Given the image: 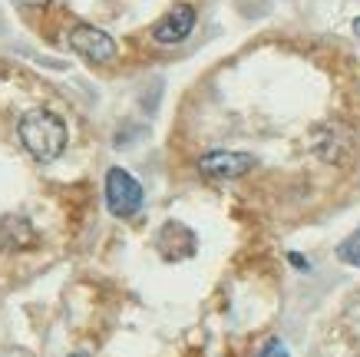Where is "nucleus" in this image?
<instances>
[{"label": "nucleus", "instance_id": "obj_9", "mask_svg": "<svg viewBox=\"0 0 360 357\" xmlns=\"http://www.w3.org/2000/svg\"><path fill=\"white\" fill-rule=\"evenodd\" d=\"M262 357H291V354H288V347H284L281 341H268L264 351H262Z\"/></svg>", "mask_w": 360, "mask_h": 357}, {"label": "nucleus", "instance_id": "obj_6", "mask_svg": "<svg viewBox=\"0 0 360 357\" xmlns=\"http://www.w3.org/2000/svg\"><path fill=\"white\" fill-rule=\"evenodd\" d=\"M33 245H37V228L30 225V218H23V215L0 218V251H4V255L33 249Z\"/></svg>", "mask_w": 360, "mask_h": 357}, {"label": "nucleus", "instance_id": "obj_11", "mask_svg": "<svg viewBox=\"0 0 360 357\" xmlns=\"http://www.w3.org/2000/svg\"><path fill=\"white\" fill-rule=\"evenodd\" d=\"M354 33H357V37H360V17H357V20H354Z\"/></svg>", "mask_w": 360, "mask_h": 357}, {"label": "nucleus", "instance_id": "obj_7", "mask_svg": "<svg viewBox=\"0 0 360 357\" xmlns=\"http://www.w3.org/2000/svg\"><path fill=\"white\" fill-rule=\"evenodd\" d=\"M188 235H192V232H188L182 222H165L162 232L155 235V249H159V255H162V258H169V261L192 258V255H195V249H192V245H179V238H188Z\"/></svg>", "mask_w": 360, "mask_h": 357}, {"label": "nucleus", "instance_id": "obj_12", "mask_svg": "<svg viewBox=\"0 0 360 357\" xmlns=\"http://www.w3.org/2000/svg\"><path fill=\"white\" fill-rule=\"evenodd\" d=\"M70 357H86V354H70Z\"/></svg>", "mask_w": 360, "mask_h": 357}, {"label": "nucleus", "instance_id": "obj_2", "mask_svg": "<svg viewBox=\"0 0 360 357\" xmlns=\"http://www.w3.org/2000/svg\"><path fill=\"white\" fill-rule=\"evenodd\" d=\"M106 206L116 218H132L142 208V185L120 165L106 173Z\"/></svg>", "mask_w": 360, "mask_h": 357}, {"label": "nucleus", "instance_id": "obj_10", "mask_svg": "<svg viewBox=\"0 0 360 357\" xmlns=\"http://www.w3.org/2000/svg\"><path fill=\"white\" fill-rule=\"evenodd\" d=\"M17 4H23V7H46L50 0H17Z\"/></svg>", "mask_w": 360, "mask_h": 357}, {"label": "nucleus", "instance_id": "obj_1", "mask_svg": "<svg viewBox=\"0 0 360 357\" xmlns=\"http://www.w3.org/2000/svg\"><path fill=\"white\" fill-rule=\"evenodd\" d=\"M20 142L23 149L30 152L37 163H53L56 156L66 149V126L63 119L50 113V109H30L27 116L20 119Z\"/></svg>", "mask_w": 360, "mask_h": 357}, {"label": "nucleus", "instance_id": "obj_4", "mask_svg": "<svg viewBox=\"0 0 360 357\" xmlns=\"http://www.w3.org/2000/svg\"><path fill=\"white\" fill-rule=\"evenodd\" d=\"M255 169V156L251 152H231V149H215L205 152L198 159V173L208 179H238V175Z\"/></svg>", "mask_w": 360, "mask_h": 357}, {"label": "nucleus", "instance_id": "obj_3", "mask_svg": "<svg viewBox=\"0 0 360 357\" xmlns=\"http://www.w3.org/2000/svg\"><path fill=\"white\" fill-rule=\"evenodd\" d=\"M66 44H70L73 54H79L83 60H89V63H110V60H116V40H112L106 30L89 27V23L73 27L70 37H66Z\"/></svg>", "mask_w": 360, "mask_h": 357}, {"label": "nucleus", "instance_id": "obj_8", "mask_svg": "<svg viewBox=\"0 0 360 357\" xmlns=\"http://www.w3.org/2000/svg\"><path fill=\"white\" fill-rule=\"evenodd\" d=\"M338 258L344 261V265L360 268V232H350V235L340 242V245H338Z\"/></svg>", "mask_w": 360, "mask_h": 357}, {"label": "nucleus", "instance_id": "obj_5", "mask_svg": "<svg viewBox=\"0 0 360 357\" xmlns=\"http://www.w3.org/2000/svg\"><path fill=\"white\" fill-rule=\"evenodd\" d=\"M192 27H195V11H192L188 4H179V7H172V11L153 27V37H155V44L169 46V44L186 40L188 33H192Z\"/></svg>", "mask_w": 360, "mask_h": 357}]
</instances>
